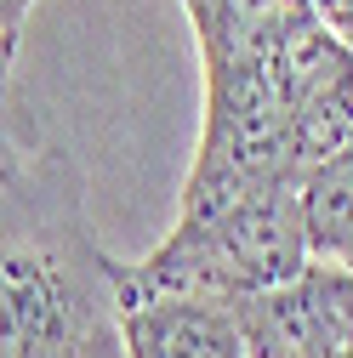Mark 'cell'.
<instances>
[{
  "label": "cell",
  "instance_id": "cell-3",
  "mask_svg": "<svg viewBox=\"0 0 353 358\" xmlns=\"http://www.w3.org/2000/svg\"><path fill=\"white\" fill-rule=\"evenodd\" d=\"M302 262H307L302 188L176 199V222L165 228V239L137 262H114V301L154 290L245 301L262 285L291 279Z\"/></svg>",
  "mask_w": 353,
  "mask_h": 358
},
{
  "label": "cell",
  "instance_id": "cell-7",
  "mask_svg": "<svg viewBox=\"0 0 353 358\" xmlns=\"http://www.w3.org/2000/svg\"><path fill=\"white\" fill-rule=\"evenodd\" d=\"M18 29H6L0 23V143L6 137H18V131L29 125L23 120V108H18V92H12V63H18Z\"/></svg>",
  "mask_w": 353,
  "mask_h": 358
},
{
  "label": "cell",
  "instance_id": "cell-2",
  "mask_svg": "<svg viewBox=\"0 0 353 358\" xmlns=\"http://www.w3.org/2000/svg\"><path fill=\"white\" fill-rule=\"evenodd\" d=\"M114 324V256L80 165L23 125L0 143V358H80Z\"/></svg>",
  "mask_w": 353,
  "mask_h": 358
},
{
  "label": "cell",
  "instance_id": "cell-5",
  "mask_svg": "<svg viewBox=\"0 0 353 358\" xmlns=\"http://www.w3.org/2000/svg\"><path fill=\"white\" fill-rule=\"evenodd\" d=\"M114 324L125 341V358H251L234 301L216 296H125L114 301Z\"/></svg>",
  "mask_w": 353,
  "mask_h": 358
},
{
  "label": "cell",
  "instance_id": "cell-10",
  "mask_svg": "<svg viewBox=\"0 0 353 358\" xmlns=\"http://www.w3.org/2000/svg\"><path fill=\"white\" fill-rule=\"evenodd\" d=\"M34 6H40V0H0V23L23 34V23H29V12H34Z\"/></svg>",
  "mask_w": 353,
  "mask_h": 358
},
{
  "label": "cell",
  "instance_id": "cell-8",
  "mask_svg": "<svg viewBox=\"0 0 353 358\" xmlns=\"http://www.w3.org/2000/svg\"><path fill=\"white\" fill-rule=\"evenodd\" d=\"M314 6H319V17L342 34V46L353 52V0H314Z\"/></svg>",
  "mask_w": 353,
  "mask_h": 358
},
{
  "label": "cell",
  "instance_id": "cell-1",
  "mask_svg": "<svg viewBox=\"0 0 353 358\" xmlns=\"http://www.w3.org/2000/svg\"><path fill=\"white\" fill-rule=\"evenodd\" d=\"M200 46V143L183 199L302 188L353 131V52L314 0H176Z\"/></svg>",
  "mask_w": 353,
  "mask_h": 358
},
{
  "label": "cell",
  "instance_id": "cell-9",
  "mask_svg": "<svg viewBox=\"0 0 353 358\" xmlns=\"http://www.w3.org/2000/svg\"><path fill=\"white\" fill-rule=\"evenodd\" d=\"M80 358H125V341H120V324H103L92 341H85Z\"/></svg>",
  "mask_w": 353,
  "mask_h": 358
},
{
  "label": "cell",
  "instance_id": "cell-6",
  "mask_svg": "<svg viewBox=\"0 0 353 358\" xmlns=\"http://www.w3.org/2000/svg\"><path fill=\"white\" fill-rule=\"evenodd\" d=\"M302 234L307 256L353 273V131L302 176Z\"/></svg>",
  "mask_w": 353,
  "mask_h": 358
},
{
  "label": "cell",
  "instance_id": "cell-4",
  "mask_svg": "<svg viewBox=\"0 0 353 358\" xmlns=\"http://www.w3.org/2000/svg\"><path fill=\"white\" fill-rule=\"evenodd\" d=\"M251 358H353V273L307 256L291 279L234 301Z\"/></svg>",
  "mask_w": 353,
  "mask_h": 358
}]
</instances>
